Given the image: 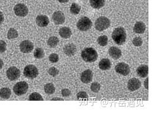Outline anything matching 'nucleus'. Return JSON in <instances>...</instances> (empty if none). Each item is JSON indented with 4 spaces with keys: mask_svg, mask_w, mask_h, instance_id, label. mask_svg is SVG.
<instances>
[{
    "mask_svg": "<svg viewBox=\"0 0 152 116\" xmlns=\"http://www.w3.org/2000/svg\"><path fill=\"white\" fill-rule=\"evenodd\" d=\"M55 90L56 89H55L54 85L52 83L46 84L44 87L45 92L49 95L53 94L55 92Z\"/></svg>",
    "mask_w": 152,
    "mask_h": 116,
    "instance_id": "24",
    "label": "nucleus"
},
{
    "mask_svg": "<svg viewBox=\"0 0 152 116\" xmlns=\"http://www.w3.org/2000/svg\"><path fill=\"white\" fill-rule=\"evenodd\" d=\"M101 88V86L100 84L98 82H94L92 83L91 86V90L94 92V93H98L100 90Z\"/></svg>",
    "mask_w": 152,
    "mask_h": 116,
    "instance_id": "31",
    "label": "nucleus"
},
{
    "mask_svg": "<svg viewBox=\"0 0 152 116\" xmlns=\"http://www.w3.org/2000/svg\"><path fill=\"white\" fill-rule=\"evenodd\" d=\"M7 50V44L3 40H0V53H3Z\"/></svg>",
    "mask_w": 152,
    "mask_h": 116,
    "instance_id": "35",
    "label": "nucleus"
},
{
    "mask_svg": "<svg viewBox=\"0 0 152 116\" xmlns=\"http://www.w3.org/2000/svg\"><path fill=\"white\" fill-rule=\"evenodd\" d=\"M141 85V82L139 79L136 78H133L129 81L127 87L130 91H134L140 88Z\"/></svg>",
    "mask_w": 152,
    "mask_h": 116,
    "instance_id": "12",
    "label": "nucleus"
},
{
    "mask_svg": "<svg viewBox=\"0 0 152 116\" xmlns=\"http://www.w3.org/2000/svg\"><path fill=\"white\" fill-rule=\"evenodd\" d=\"M91 6L95 9H99L105 5V0H89Z\"/></svg>",
    "mask_w": 152,
    "mask_h": 116,
    "instance_id": "21",
    "label": "nucleus"
},
{
    "mask_svg": "<svg viewBox=\"0 0 152 116\" xmlns=\"http://www.w3.org/2000/svg\"><path fill=\"white\" fill-rule=\"evenodd\" d=\"M59 35L61 37L67 39L69 38L72 36V31L70 28L67 27H64L59 30Z\"/></svg>",
    "mask_w": 152,
    "mask_h": 116,
    "instance_id": "18",
    "label": "nucleus"
},
{
    "mask_svg": "<svg viewBox=\"0 0 152 116\" xmlns=\"http://www.w3.org/2000/svg\"><path fill=\"white\" fill-rule=\"evenodd\" d=\"M11 95V90L9 88L4 87L0 90V97L4 99H8Z\"/></svg>",
    "mask_w": 152,
    "mask_h": 116,
    "instance_id": "22",
    "label": "nucleus"
},
{
    "mask_svg": "<svg viewBox=\"0 0 152 116\" xmlns=\"http://www.w3.org/2000/svg\"><path fill=\"white\" fill-rule=\"evenodd\" d=\"M28 89V85L25 81H20L14 86L13 91L17 96H23L26 94Z\"/></svg>",
    "mask_w": 152,
    "mask_h": 116,
    "instance_id": "6",
    "label": "nucleus"
},
{
    "mask_svg": "<svg viewBox=\"0 0 152 116\" xmlns=\"http://www.w3.org/2000/svg\"><path fill=\"white\" fill-rule=\"evenodd\" d=\"M77 28L81 31L89 30L92 26L91 20L87 17H82L79 19L77 23Z\"/></svg>",
    "mask_w": 152,
    "mask_h": 116,
    "instance_id": "4",
    "label": "nucleus"
},
{
    "mask_svg": "<svg viewBox=\"0 0 152 116\" xmlns=\"http://www.w3.org/2000/svg\"><path fill=\"white\" fill-rule=\"evenodd\" d=\"M36 24L40 27H45L48 25L49 24V19L48 16L45 15H39L36 19Z\"/></svg>",
    "mask_w": 152,
    "mask_h": 116,
    "instance_id": "14",
    "label": "nucleus"
},
{
    "mask_svg": "<svg viewBox=\"0 0 152 116\" xmlns=\"http://www.w3.org/2000/svg\"><path fill=\"white\" fill-rule=\"evenodd\" d=\"M133 44L136 47H140L143 44V40L140 37H136L133 40Z\"/></svg>",
    "mask_w": 152,
    "mask_h": 116,
    "instance_id": "32",
    "label": "nucleus"
},
{
    "mask_svg": "<svg viewBox=\"0 0 152 116\" xmlns=\"http://www.w3.org/2000/svg\"><path fill=\"white\" fill-rule=\"evenodd\" d=\"M146 30V25L142 21L137 22L134 27V31L136 34H143Z\"/></svg>",
    "mask_w": 152,
    "mask_h": 116,
    "instance_id": "19",
    "label": "nucleus"
},
{
    "mask_svg": "<svg viewBox=\"0 0 152 116\" xmlns=\"http://www.w3.org/2000/svg\"><path fill=\"white\" fill-rule=\"evenodd\" d=\"M52 20L56 25H61L65 22V17L64 14L61 11H55L52 15Z\"/></svg>",
    "mask_w": 152,
    "mask_h": 116,
    "instance_id": "11",
    "label": "nucleus"
},
{
    "mask_svg": "<svg viewBox=\"0 0 152 116\" xmlns=\"http://www.w3.org/2000/svg\"><path fill=\"white\" fill-rule=\"evenodd\" d=\"M4 20V15H3L2 12L1 11H0V25L3 22Z\"/></svg>",
    "mask_w": 152,
    "mask_h": 116,
    "instance_id": "38",
    "label": "nucleus"
},
{
    "mask_svg": "<svg viewBox=\"0 0 152 116\" xmlns=\"http://www.w3.org/2000/svg\"><path fill=\"white\" fill-rule=\"evenodd\" d=\"M110 20L106 17L101 16L98 18L95 23V28L99 31H102L107 29L110 25Z\"/></svg>",
    "mask_w": 152,
    "mask_h": 116,
    "instance_id": "3",
    "label": "nucleus"
},
{
    "mask_svg": "<svg viewBox=\"0 0 152 116\" xmlns=\"http://www.w3.org/2000/svg\"><path fill=\"white\" fill-rule=\"evenodd\" d=\"M49 59L51 62L55 63L59 61V56L56 53H52L49 56Z\"/></svg>",
    "mask_w": 152,
    "mask_h": 116,
    "instance_id": "34",
    "label": "nucleus"
},
{
    "mask_svg": "<svg viewBox=\"0 0 152 116\" xmlns=\"http://www.w3.org/2000/svg\"><path fill=\"white\" fill-rule=\"evenodd\" d=\"M97 43L98 44L104 47L106 46L108 44V37L107 36H101L99 37L97 39Z\"/></svg>",
    "mask_w": 152,
    "mask_h": 116,
    "instance_id": "29",
    "label": "nucleus"
},
{
    "mask_svg": "<svg viewBox=\"0 0 152 116\" xmlns=\"http://www.w3.org/2000/svg\"><path fill=\"white\" fill-rule=\"evenodd\" d=\"M82 59L87 62H93L98 58V53L93 48H86L81 53Z\"/></svg>",
    "mask_w": 152,
    "mask_h": 116,
    "instance_id": "2",
    "label": "nucleus"
},
{
    "mask_svg": "<svg viewBox=\"0 0 152 116\" xmlns=\"http://www.w3.org/2000/svg\"><path fill=\"white\" fill-rule=\"evenodd\" d=\"M149 73V67L147 65H142L137 69V74L142 78L146 77Z\"/></svg>",
    "mask_w": 152,
    "mask_h": 116,
    "instance_id": "17",
    "label": "nucleus"
},
{
    "mask_svg": "<svg viewBox=\"0 0 152 116\" xmlns=\"http://www.w3.org/2000/svg\"><path fill=\"white\" fill-rule=\"evenodd\" d=\"M149 78H148V77L145 80V83H144V85H145V88H146V89H149V86H148V84H149Z\"/></svg>",
    "mask_w": 152,
    "mask_h": 116,
    "instance_id": "37",
    "label": "nucleus"
},
{
    "mask_svg": "<svg viewBox=\"0 0 152 116\" xmlns=\"http://www.w3.org/2000/svg\"><path fill=\"white\" fill-rule=\"evenodd\" d=\"M115 71L117 73L127 76L130 72V68L129 65L125 62H120L115 66Z\"/></svg>",
    "mask_w": 152,
    "mask_h": 116,
    "instance_id": "9",
    "label": "nucleus"
},
{
    "mask_svg": "<svg viewBox=\"0 0 152 116\" xmlns=\"http://www.w3.org/2000/svg\"><path fill=\"white\" fill-rule=\"evenodd\" d=\"M18 36V33L17 31L13 28H10L7 33V38L10 40L16 38H17Z\"/></svg>",
    "mask_w": 152,
    "mask_h": 116,
    "instance_id": "26",
    "label": "nucleus"
},
{
    "mask_svg": "<svg viewBox=\"0 0 152 116\" xmlns=\"http://www.w3.org/2000/svg\"><path fill=\"white\" fill-rule=\"evenodd\" d=\"M112 38L116 44L119 46L124 44L126 41L127 38V34L125 29L121 27L116 28L112 34Z\"/></svg>",
    "mask_w": 152,
    "mask_h": 116,
    "instance_id": "1",
    "label": "nucleus"
},
{
    "mask_svg": "<svg viewBox=\"0 0 152 116\" xmlns=\"http://www.w3.org/2000/svg\"><path fill=\"white\" fill-rule=\"evenodd\" d=\"M88 98H89L88 95L85 91H80L76 95V99L77 100L85 101V100H87Z\"/></svg>",
    "mask_w": 152,
    "mask_h": 116,
    "instance_id": "30",
    "label": "nucleus"
},
{
    "mask_svg": "<svg viewBox=\"0 0 152 116\" xmlns=\"http://www.w3.org/2000/svg\"><path fill=\"white\" fill-rule=\"evenodd\" d=\"M15 14L18 17H24L27 16L28 13L27 7L23 4H18L14 8Z\"/></svg>",
    "mask_w": 152,
    "mask_h": 116,
    "instance_id": "7",
    "label": "nucleus"
},
{
    "mask_svg": "<svg viewBox=\"0 0 152 116\" xmlns=\"http://www.w3.org/2000/svg\"><path fill=\"white\" fill-rule=\"evenodd\" d=\"M111 67V62L108 58H104L99 62V68L102 70H107Z\"/></svg>",
    "mask_w": 152,
    "mask_h": 116,
    "instance_id": "20",
    "label": "nucleus"
},
{
    "mask_svg": "<svg viewBox=\"0 0 152 116\" xmlns=\"http://www.w3.org/2000/svg\"><path fill=\"white\" fill-rule=\"evenodd\" d=\"M71 94V91L68 88H64L62 90V95L64 97H69Z\"/></svg>",
    "mask_w": 152,
    "mask_h": 116,
    "instance_id": "36",
    "label": "nucleus"
},
{
    "mask_svg": "<svg viewBox=\"0 0 152 116\" xmlns=\"http://www.w3.org/2000/svg\"><path fill=\"white\" fill-rule=\"evenodd\" d=\"M51 100H61V101H63L64 99H61V98H58V97H55V98H53L52 99H51Z\"/></svg>",
    "mask_w": 152,
    "mask_h": 116,
    "instance_id": "39",
    "label": "nucleus"
},
{
    "mask_svg": "<svg viewBox=\"0 0 152 116\" xmlns=\"http://www.w3.org/2000/svg\"><path fill=\"white\" fill-rule=\"evenodd\" d=\"M23 73L24 76L27 78L33 79L36 78L39 75V71L36 66L30 64L26 66Z\"/></svg>",
    "mask_w": 152,
    "mask_h": 116,
    "instance_id": "5",
    "label": "nucleus"
},
{
    "mask_svg": "<svg viewBox=\"0 0 152 116\" xmlns=\"http://www.w3.org/2000/svg\"><path fill=\"white\" fill-rule=\"evenodd\" d=\"M34 57L37 59H41L45 56V51L41 48H37L34 51Z\"/></svg>",
    "mask_w": 152,
    "mask_h": 116,
    "instance_id": "27",
    "label": "nucleus"
},
{
    "mask_svg": "<svg viewBox=\"0 0 152 116\" xmlns=\"http://www.w3.org/2000/svg\"><path fill=\"white\" fill-rule=\"evenodd\" d=\"M28 100L30 101H43V99L42 96L36 92L31 94L28 97Z\"/></svg>",
    "mask_w": 152,
    "mask_h": 116,
    "instance_id": "28",
    "label": "nucleus"
},
{
    "mask_svg": "<svg viewBox=\"0 0 152 116\" xmlns=\"http://www.w3.org/2000/svg\"><path fill=\"white\" fill-rule=\"evenodd\" d=\"M80 6L76 2H74L72 4L70 7V11L74 15L78 14L80 11Z\"/></svg>",
    "mask_w": 152,
    "mask_h": 116,
    "instance_id": "25",
    "label": "nucleus"
},
{
    "mask_svg": "<svg viewBox=\"0 0 152 116\" xmlns=\"http://www.w3.org/2000/svg\"><path fill=\"white\" fill-rule=\"evenodd\" d=\"M59 43V40L58 37L52 36L50 37L48 40V45L50 48H55Z\"/></svg>",
    "mask_w": 152,
    "mask_h": 116,
    "instance_id": "23",
    "label": "nucleus"
},
{
    "mask_svg": "<svg viewBox=\"0 0 152 116\" xmlns=\"http://www.w3.org/2000/svg\"><path fill=\"white\" fill-rule=\"evenodd\" d=\"M64 52L66 56L69 57L74 56L76 52V47L75 45L72 43H69L65 45L64 48Z\"/></svg>",
    "mask_w": 152,
    "mask_h": 116,
    "instance_id": "15",
    "label": "nucleus"
},
{
    "mask_svg": "<svg viewBox=\"0 0 152 116\" xmlns=\"http://www.w3.org/2000/svg\"><path fill=\"white\" fill-rule=\"evenodd\" d=\"M109 55L114 59H118L122 55L121 51L120 49L115 47H111L108 50Z\"/></svg>",
    "mask_w": 152,
    "mask_h": 116,
    "instance_id": "16",
    "label": "nucleus"
},
{
    "mask_svg": "<svg viewBox=\"0 0 152 116\" xmlns=\"http://www.w3.org/2000/svg\"><path fill=\"white\" fill-rule=\"evenodd\" d=\"M7 76L11 81L16 80L20 76V71L15 67H11L7 71Z\"/></svg>",
    "mask_w": 152,
    "mask_h": 116,
    "instance_id": "8",
    "label": "nucleus"
},
{
    "mask_svg": "<svg viewBox=\"0 0 152 116\" xmlns=\"http://www.w3.org/2000/svg\"><path fill=\"white\" fill-rule=\"evenodd\" d=\"M93 78V72L91 70H86L80 75V80L82 83L88 84L92 81Z\"/></svg>",
    "mask_w": 152,
    "mask_h": 116,
    "instance_id": "13",
    "label": "nucleus"
},
{
    "mask_svg": "<svg viewBox=\"0 0 152 116\" xmlns=\"http://www.w3.org/2000/svg\"><path fill=\"white\" fill-rule=\"evenodd\" d=\"M3 65H4V62H3L2 60L1 59H0V69H1L2 68Z\"/></svg>",
    "mask_w": 152,
    "mask_h": 116,
    "instance_id": "40",
    "label": "nucleus"
},
{
    "mask_svg": "<svg viewBox=\"0 0 152 116\" xmlns=\"http://www.w3.org/2000/svg\"><path fill=\"white\" fill-rule=\"evenodd\" d=\"M34 49V45L29 40H24L20 44V50L23 53H31Z\"/></svg>",
    "mask_w": 152,
    "mask_h": 116,
    "instance_id": "10",
    "label": "nucleus"
},
{
    "mask_svg": "<svg viewBox=\"0 0 152 116\" xmlns=\"http://www.w3.org/2000/svg\"><path fill=\"white\" fill-rule=\"evenodd\" d=\"M48 73L51 76L55 77V76H56L59 74V70L56 68H55L54 67H50L49 69Z\"/></svg>",
    "mask_w": 152,
    "mask_h": 116,
    "instance_id": "33",
    "label": "nucleus"
},
{
    "mask_svg": "<svg viewBox=\"0 0 152 116\" xmlns=\"http://www.w3.org/2000/svg\"><path fill=\"white\" fill-rule=\"evenodd\" d=\"M59 2H61V3H65V2H68L69 0H58Z\"/></svg>",
    "mask_w": 152,
    "mask_h": 116,
    "instance_id": "41",
    "label": "nucleus"
}]
</instances>
